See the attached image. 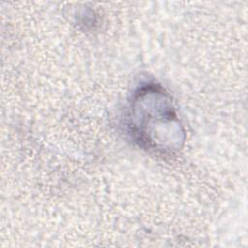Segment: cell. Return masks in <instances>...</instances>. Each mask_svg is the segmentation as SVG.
I'll list each match as a JSON object with an SVG mask.
<instances>
[{"mask_svg":"<svg viewBox=\"0 0 248 248\" xmlns=\"http://www.w3.org/2000/svg\"><path fill=\"white\" fill-rule=\"evenodd\" d=\"M136 94L131 114V131L146 148L166 151L161 128L178 127V120L168 96L155 84H147Z\"/></svg>","mask_w":248,"mask_h":248,"instance_id":"cell-1","label":"cell"}]
</instances>
